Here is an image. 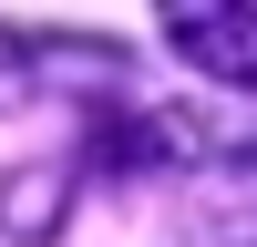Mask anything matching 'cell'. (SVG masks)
I'll return each instance as SVG.
<instances>
[{
  "instance_id": "obj_1",
  "label": "cell",
  "mask_w": 257,
  "mask_h": 247,
  "mask_svg": "<svg viewBox=\"0 0 257 247\" xmlns=\"http://www.w3.org/2000/svg\"><path fill=\"white\" fill-rule=\"evenodd\" d=\"M155 21H165L185 72L226 82V93H257V0H155Z\"/></svg>"
}]
</instances>
